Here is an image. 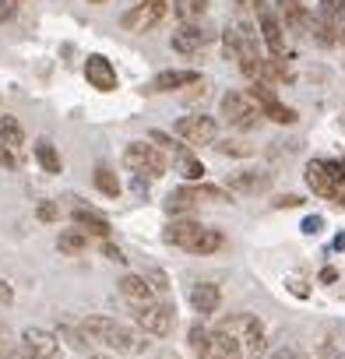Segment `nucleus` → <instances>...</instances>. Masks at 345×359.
Returning a JSON list of instances; mask_svg holds the SVG:
<instances>
[{
    "label": "nucleus",
    "mask_w": 345,
    "mask_h": 359,
    "mask_svg": "<svg viewBox=\"0 0 345 359\" xmlns=\"http://www.w3.org/2000/svg\"><path fill=\"white\" fill-rule=\"evenodd\" d=\"M11 359H36V355H29V352H25V348H18V352H15V355H11Z\"/></svg>",
    "instance_id": "obj_45"
},
{
    "label": "nucleus",
    "mask_w": 345,
    "mask_h": 359,
    "mask_svg": "<svg viewBox=\"0 0 345 359\" xmlns=\"http://www.w3.org/2000/svg\"><path fill=\"white\" fill-rule=\"evenodd\" d=\"M172 11H177L180 25H187V22H201L205 11H208V0H177V4H172Z\"/></svg>",
    "instance_id": "obj_23"
},
{
    "label": "nucleus",
    "mask_w": 345,
    "mask_h": 359,
    "mask_svg": "<svg viewBox=\"0 0 345 359\" xmlns=\"http://www.w3.org/2000/svg\"><path fill=\"white\" fill-rule=\"evenodd\" d=\"M120 296H123L127 303H134V306L155 303V289L148 285L144 275H123V278H120Z\"/></svg>",
    "instance_id": "obj_15"
},
{
    "label": "nucleus",
    "mask_w": 345,
    "mask_h": 359,
    "mask_svg": "<svg viewBox=\"0 0 345 359\" xmlns=\"http://www.w3.org/2000/svg\"><path fill=\"white\" fill-rule=\"evenodd\" d=\"M219 113H222V120H226L229 127H236V130H250V127H257L261 116H264V109L254 102V95H250V92H236V88H229V92L222 95Z\"/></svg>",
    "instance_id": "obj_3"
},
{
    "label": "nucleus",
    "mask_w": 345,
    "mask_h": 359,
    "mask_svg": "<svg viewBox=\"0 0 345 359\" xmlns=\"http://www.w3.org/2000/svg\"><path fill=\"white\" fill-rule=\"evenodd\" d=\"M11 299H15V292H11V285H8L4 278H0V303H4V306H11Z\"/></svg>",
    "instance_id": "obj_43"
},
{
    "label": "nucleus",
    "mask_w": 345,
    "mask_h": 359,
    "mask_svg": "<svg viewBox=\"0 0 345 359\" xmlns=\"http://www.w3.org/2000/svg\"><path fill=\"white\" fill-rule=\"evenodd\" d=\"M95 187L106 194V198H120V180H116V172L109 169V165H95Z\"/></svg>",
    "instance_id": "obj_26"
},
{
    "label": "nucleus",
    "mask_w": 345,
    "mask_h": 359,
    "mask_svg": "<svg viewBox=\"0 0 345 359\" xmlns=\"http://www.w3.org/2000/svg\"><path fill=\"white\" fill-rule=\"evenodd\" d=\"M310 36H313V43L317 46H334L338 43V18H327V15H320L317 11V18H310Z\"/></svg>",
    "instance_id": "obj_20"
},
{
    "label": "nucleus",
    "mask_w": 345,
    "mask_h": 359,
    "mask_svg": "<svg viewBox=\"0 0 345 359\" xmlns=\"http://www.w3.org/2000/svg\"><path fill=\"white\" fill-rule=\"evenodd\" d=\"M334 359H345V355H334Z\"/></svg>",
    "instance_id": "obj_49"
},
{
    "label": "nucleus",
    "mask_w": 345,
    "mask_h": 359,
    "mask_svg": "<svg viewBox=\"0 0 345 359\" xmlns=\"http://www.w3.org/2000/svg\"><path fill=\"white\" fill-rule=\"evenodd\" d=\"M81 331H85V338H92L95 345H102V348H109V352H116V355H137V352L148 348L144 331H141V327H130V324H123V320H116V317L92 313V317H85Z\"/></svg>",
    "instance_id": "obj_2"
},
{
    "label": "nucleus",
    "mask_w": 345,
    "mask_h": 359,
    "mask_svg": "<svg viewBox=\"0 0 345 359\" xmlns=\"http://www.w3.org/2000/svg\"><path fill=\"white\" fill-rule=\"evenodd\" d=\"M180 169H184V176L191 180V184H198V180H205V165L194 158V155H187V158H180Z\"/></svg>",
    "instance_id": "obj_29"
},
{
    "label": "nucleus",
    "mask_w": 345,
    "mask_h": 359,
    "mask_svg": "<svg viewBox=\"0 0 345 359\" xmlns=\"http://www.w3.org/2000/svg\"><path fill=\"white\" fill-rule=\"evenodd\" d=\"M187 338L198 359H264L268 348L264 324L254 313H229L212 331L194 324Z\"/></svg>",
    "instance_id": "obj_1"
},
{
    "label": "nucleus",
    "mask_w": 345,
    "mask_h": 359,
    "mask_svg": "<svg viewBox=\"0 0 345 359\" xmlns=\"http://www.w3.org/2000/svg\"><path fill=\"white\" fill-rule=\"evenodd\" d=\"M123 165L134 169V172H141V176H148V180H158V176H165V165L169 162H165L162 148L144 144V141H130L123 148Z\"/></svg>",
    "instance_id": "obj_4"
},
{
    "label": "nucleus",
    "mask_w": 345,
    "mask_h": 359,
    "mask_svg": "<svg viewBox=\"0 0 345 359\" xmlns=\"http://www.w3.org/2000/svg\"><path fill=\"white\" fill-rule=\"evenodd\" d=\"M233 8H236V18H247V15L264 11V0H233Z\"/></svg>",
    "instance_id": "obj_31"
},
{
    "label": "nucleus",
    "mask_w": 345,
    "mask_h": 359,
    "mask_svg": "<svg viewBox=\"0 0 345 359\" xmlns=\"http://www.w3.org/2000/svg\"><path fill=\"white\" fill-rule=\"evenodd\" d=\"M18 4H22V0H0V25H4V22L18 11Z\"/></svg>",
    "instance_id": "obj_38"
},
{
    "label": "nucleus",
    "mask_w": 345,
    "mask_h": 359,
    "mask_svg": "<svg viewBox=\"0 0 345 359\" xmlns=\"http://www.w3.org/2000/svg\"><path fill=\"white\" fill-rule=\"evenodd\" d=\"M22 348L36 359H60V338L46 327H25L22 331Z\"/></svg>",
    "instance_id": "obj_10"
},
{
    "label": "nucleus",
    "mask_w": 345,
    "mask_h": 359,
    "mask_svg": "<svg viewBox=\"0 0 345 359\" xmlns=\"http://www.w3.org/2000/svg\"><path fill=\"white\" fill-rule=\"evenodd\" d=\"M219 303H222V292H219V285H215V282H198V285L191 289V306H194L201 317L215 313V310H219Z\"/></svg>",
    "instance_id": "obj_16"
},
{
    "label": "nucleus",
    "mask_w": 345,
    "mask_h": 359,
    "mask_svg": "<svg viewBox=\"0 0 345 359\" xmlns=\"http://www.w3.org/2000/svg\"><path fill=\"white\" fill-rule=\"evenodd\" d=\"M0 165H4V169H15V155H11L8 144H0Z\"/></svg>",
    "instance_id": "obj_42"
},
{
    "label": "nucleus",
    "mask_w": 345,
    "mask_h": 359,
    "mask_svg": "<svg viewBox=\"0 0 345 359\" xmlns=\"http://www.w3.org/2000/svg\"><path fill=\"white\" fill-rule=\"evenodd\" d=\"M306 187L317 194V198H338V184L331 180V172H327V165H324V158H313V162H306Z\"/></svg>",
    "instance_id": "obj_14"
},
{
    "label": "nucleus",
    "mask_w": 345,
    "mask_h": 359,
    "mask_svg": "<svg viewBox=\"0 0 345 359\" xmlns=\"http://www.w3.org/2000/svg\"><path fill=\"white\" fill-rule=\"evenodd\" d=\"M85 78H88V85H92L95 92H116V88H120V74H116V67H113L102 53H92V57L85 60Z\"/></svg>",
    "instance_id": "obj_11"
},
{
    "label": "nucleus",
    "mask_w": 345,
    "mask_h": 359,
    "mask_svg": "<svg viewBox=\"0 0 345 359\" xmlns=\"http://www.w3.org/2000/svg\"><path fill=\"white\" fill-rule=\"evenodd\" d=\"M215 29H208V25H201V22H187V25H180L177 32H172V50L177 53H184V57H198L201 50H208L212 43H215Z\"/></svg>",
    "instance_id": "obj_6"
},
{
    "label": "nucleus",
    "mask_w": 345,
    "mask_h": 359,
    "mask_svg": "<svg viewBox=\"0 0 345 359\" xmlns=\"http://www.w3.org/2000/svg\"><path fill=\"white\" fill-rule=\"evenodd\" d=\"M324 165H327V172H331L334 184L345 187V158H324Z\"/></svg>",
    "instance_id": "obj_34"
},
{
    "label": "nucleus",
    "mask_w": 345,
    "mask_h": 359,
    "mask_svg": "<svg viewBox=\"0 0 345 359\" xmlns=\"http://www.w3.org/2000/svg\"><path fill=\"white\" fill-rule=\"evenodd\" d=\"M320 15L341 18V15H345V0H320Z\"/></svg>",
    "instance_id": "obj_36"
},
{
    "label": "nucleus",
    "mask_w": 345,
    "mask_h": 359,
    "mask_svg": "<svg viewBox=\"0 0 345 359\" xmlns=\"http://www.w3.org/2000/svg\"><path fill=\"white\" fill-rule=\"evenodd\" d=\"M88 4H106V0H88Z\"/></svg>",
    "instance_id": "obj_47"
},
{
    "label": "nucleus",
    "mask_w": 345,
    "mask_h": 359,
    "mask_svg": "<svg viewBox=\"0 0 345 359\" xmlns=\"http://www.w3.org/2000/svg\"><path fill=\"white\" fill-rule=\"evenodd\" d=\"M144 278H148V285L155 289V296H165V289H169V282H165V275L162 271H155V268H148V271H141Z\"/></svg>",
    "instance_id": "obj_33"
},
{
    "label": "nucleus",
    "mask_w": 345,
    "mask_h": 359,
    "mask_svg": "<svg viewBox=\"0 0 345 359\" xmlns=\"http://www.w3.org/2000/svg\"><path fill=\"white\" fill-rule=\"evenodd\" d=\"M264 116H268V120H275V123H296V120H299V116H296V109H292V106H282L278 99L264 106Z\"/></svg>",
    "instance_id": "obj_27"
},
{
    "label": "nucleus",
    "mask_w": 345,
    "mask_h": 359,
    "mask_svg": "<svg viewBox=\"0 0 345 359\" xmlns=\"http://www.w3.org/2000/svg\"><path fill=\"white\" fill-rule=\"evenodd\" d=\"M226 187L233 194H264L271 187V172H254V169H240L226 176Z\"/></svg>",
    "instance_id": "obj_12"
},
{
    "label": "nucleus",
    "mask_w": 345,
    "mask_h": 359,
    "mask_svg": "<svg viewBox=\"0 0 345 359\" xmlns=\"http://www.w3.org/2000/svg\"><path fill=\"white\" fill-rule=\"evenodd\" d=\"M177 137H184L187 144H215L219 123H215V116H205V113L180 116L177 120Z\"/></svg>",
    "instance_id": "obj_8"
},
{
    "label": "nucleus",
    "mask_w": 345,
    "mask_h": 359,
    "mask_svg": "<svg viewBox=\"0 0 345 359\" xmlns=\"http://www.w3.org/2000/svg\"><path fill=\"white\" fill-rule=\"evenodd\" d=\"M268 359H306L303 352H296V348H275Z\"/></svg>",
    "instance_id": "obj_40"
},
{
    "label": "nucleus",
    "mask_w": 345,
    "mask_h": 359,
    "mask_svg": "<svg viewBox=\"0 0 345 359\" xmlns=\"http://www.w3.org/2000/svg\"><path fill=\"white\" fill-rule=\"evenodd\" d=\"M320 229H324V219H320V215H310V219H303V233H306V236H317Z\"/></svg>",
    "instance_id": "obj_37"
},
{
    "label": "nucleus",
    "mask_w": 345,
    "mask_h": 359,
    "mask_svg": "<svg viewBox=\"0 0 345 359\" xmlns=\"http://www.w3.org/2000/svg\"><path fill=\"white\" fill-rule=\"evenodd\" d=\"M162 18H165V0H137L130 11H123L120 25H123L127 32H148V29H155Z\"/></svg>",
    "instance_id": "obj_7"
},
{
    "label": "nucleus",
    "mask_w": 345,
    "mask_h": 359,
    "mask_svg": "<svg viewBox=\"0 0 345 359\" xmlns=\"http://www.w3.org/2000/svg\"><path fill=\"white\" fill-rule=\"evenodd\" d=\"M184 85H201V74L198 71H162V74H155L148 92H172V88H184Z\"/></svg>",
    "instance_id": "obj_17"
},
{
    "label": "nucleus",
    "mask_w": 345,
    "mask_h": 359,
    "mask_svg": "<svg viewBox=\"0 0 345 359\" xmlns=\"http://www.w3.org/2000/svg\"><path fill=\"white\" fill-rule=\"evenodd\" d=\"M215 148H219L222 155H236V158L254 155V148H250V144H243V141H215Z\"/></svg>",
    "instance_id": "obj_30"
},
{
    "label": "nucleus",
    "mask_w": 345,
    "mask_h": 359,
    "mask_svg": "<svg viewBox=\"0 0 345 359\" xmlns=\"http://www.w3.org/2000/svg\"><path fill=\"white\" fill-rule=\"evenodd\" d=\"M134 320L144 334H155V338H165L172 331V324H177V306L165 303V299H155L148 306H134Z\"/></svg>",
    "instance_id": "obj_5"
},
{
    "label": "nucleus",
    "mask_w": 345,
    "mask_h": 359,
    "mask_svg": "<svg viewBox=\"0 0 345 359\" xmlns=\"http://www.w3.org/2000/svg\"><path fill=\"white\" fill-rule=\"evenodd\" d=\"M71 219H74V226H78V229H85V233L109 236V222H106V215H99L95 208H85V205H78V208L71 212Z\"/></svg>",
    "instance_id": "obj_19"
},
{
    "label": "nucleus",
    "mask_w": 345,
    "mask_h": 359,
    "mask_svg": "<svg viewBox=\"0 0 345 359\" xmlns=\"http://www.w3.org/2000/svg\"><path fill=\"white\" fill-rule=\"evenodd\" d=\"M36 162H39V165H43V172H50V176H57V172L64 169L60 151H57L50 141H39V144H36Z\"/></svg>",
    "instance_id": "obj_24"
},
{
    "label": "nucleus",
    "mask_w": 345,
    "mask_h": 359,
    "mask_svg": "<svg viewBox=\"0 0 345 359\" xmlns=\"http://www.w3.org/2000/svg\"><path fill=\"white\" fill-rule=\"evenodd\" d=\"M102 250H106V257H109L113 264H127V257H123V250H120V247H113V243H106Z\"/></svg>",
    "instance_id": "obj_39"
},
{
    "label": "nucleus",
    "mask_w": 345,
    "mask_h": 359,
    "mask_svg": "<svg viewBox=\"0 0 345 359\" xmlns=\"http://www.w3.org/2000/svg\"><path fill=\"white\" fill-rule=\"evenodd\" d=\"M257 25H261V39H264V46H268V53L271 57H285V36H282V18L278 15H271L268 8L257 15Z\"/></svg>",
    "instance_id": "obj_13"
},
{
    "label": "nucleus",
    "mask_w": 345,
    "mask_h": 359,
    "mask_svg": "<svg viewBox=\"0 0 345 359\" xmlns=\"http://www.w3.org/2000/svg\"><path fill=\"white\" fill-rule=\"evenodd\" d=\"M88 359H109V355H88Z\"/></svg>",
    "instance_id": "obj_48"
},
{
    "label": "nucleus",
    "mask_w": 345,
    "mask_h": 359,
    "mask_svg": "<svg viewBox=\"0 0 345 359\" xmlns=\"http://www.w3.org/2000/svg\"><path fill=\"white\" fill-rule=\"evenodd\" d=\"M0 144H8V148L25 144V130L15 116H0Z\"/></svg>",
    "instance_id": "obj_25"
},
{
    "label": "nucleus",
    "mask_w": 345,
    "mask_h": 359,
    "mask_svg": "<svg viewBox=\"0 0 345 359\" xmlns=\"http://www.w3.org/2000/svg\"><path fill=\"white\" fill-rule=\"evenodd\" d=\"M194 205H198V198H194L191 187H180V191H172V194L165 198V212H169V215H187Z\"/></svg>",
    "instance_id": "obj_22"
},
{
    "label": "nucleus",
    "mask_w": 345,
    "mask_h": 359,
    "mask_svg": "<svg viewBox=\"0 0 345 359\" xmlns=\"http://www.w3.org/2000/svg\"><path fill=\"white\" fill-rule=\"evenodd\" d=\"M275 205H278V208H299V205H303V198H299V194H285V198H278Z\"/></svg>",
    "instance_id": "obj_41"
},
{
    "label": "nucleus",
    "mask_w": 345,
    "mask_h": 359,
    "mask_svg": "<svg viewBox=\"0 0 345 359\" xmlns=\"http://www.w3.org/2000/svg\"><path fill=\"white\" fill-rule=\"evenodd\" d=\"M275 8H278V18L285 22V29H292V32L310 29V15L299 0H275Z\"/></svg>",
    "instance_id": "obj_18"
},
{
    "label": "nucleus",
    "mask_w": 345,
    "mask_h": 359,
    "mask_svg": "<svg viewBox=\"0 0 345 359\" xmlns=\"http://www.w3.org/2000/svg\"><path fill=\"white\" fill-rule=\"evenodd\" d=\"M338 205H345V187H341V191H338Z\"/></svg>",
    "instance_id": "obj_46"
},
{
    "label": "nucleus",
    "mask_w": 345,
    "mask_h": 359,
    "mask_svg": "<svg viewBox=\"0 0 345 359\" xmlns=\"http://www.w3.org/2000/svg\"><path fill=\"white\" fill-rule=\"evenodd\" d=\"M222 243H226V236H222L219 229H205V236H201V243L194 247V254H201V257H205V254H215Z\"/></svg>",
    "instance_id": "obj_28"
},
{
    "label": "nucleus",
    "mask_w": 345,
    "mask_h": 359,
    "mask_svg": "<svg viewBox=\"0 0 345 359\" xmlns=\"http://www.w3.org/2000/svg\"><path fill=\"white\" fill-rule=\"evenodd\" d=\"M205 229H208V226H201V222H194V219H172V222L165 226L162 236H165V243H172V247H180V250L194 254V247L201 243Z\"/></svg>",
    "instance_id": "obj_9"
},
{
    "label": "nucleus",
    "mask_w": 345,
    "mask_h": 359,
    "mask_svg": "<svg viewBox=\"0 0 345 359\" xmlns=\"http://www.w3.org/2000/svg\"><path fill=\"white\" fill-rule=\"evenodd\" d=\"M36 215H39V222H57V219H60V208H57L53 201H39Z\"/></svg>",
    "instance_id": "obj_35"
},
{
    "label": "nucleus",
    "mask_w": 345,
    "mask_h": 359,
    "mask_svg": "<svg viewBox=\"0 0 345 359\" xmlns=\"http://www.w3.org/2000/svg\"><path fill=\"white\" fill-rule=\"evenodd\" d=\"M57 247H60V254H85L88 250V233L85 229H64L60 233V240H57Z\"/></svg>",
    "instance_id": "obj_21"
},
{
    "label": "nucleus",
    "mask_w": 345,
    "mask_h": 359,
    "mask_svg": "<svg viewBox=\"0 0 345 359\" xmlns=\"http://www.w3.org/2000/svg\"><path fill=\"white\" fill-rule=\"evenodd\" d=\"M334 278H338L334 268H324V271H320V282H334Z\"/></svg>",
    "instance_id": "obj_44"
},
{
    "label": "nucleus",
    "mask_w": 345,
    "mask_h": 359,
    "mask_svg": "<svg viewBox=\"0 0 345 359\" xmlns=\"http://www.w3.org/2000/svg\"><path fill=\"white\" fill-rule=\"evenodd\" d=\"M18 348H15V338H11V331H8V324L0 320V359H11Z\"/></svg>",
    "instance_id": "obj_32"
}]
</instances>
